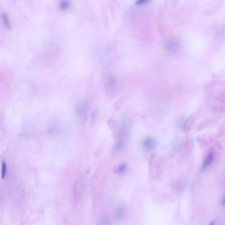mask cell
<instances>
[{
  "instance_id": "cell-1",
  "label": "cell",
  "mask_w": 225,
  "mask_h": 225,
  "mask_svg": "<svg viewBox=\"0 0 225 225\" xmlns=\"http://www.w3.org/2000/svg\"><path fill=\"white\" fill-rule=\"evenodd\" d=\"M5 162H3V178L5 177Z\"/></svg>"
}]
</instances>
